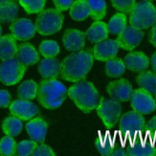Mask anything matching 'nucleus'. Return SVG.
<instances>
[{
	"mask_svg": "<svg viewBox=\"0 0 156 156\" xmlns=\"http://www.w3.org/2000/svg\"><path fill=\"white\" fill-rule=\"evenodd\" d=\"M94 58L92 52L80 50L67 56L60 66V76L70 83H79L83 80L93 66Z\"/></svg>",
	"mask_w": 156,
	"mask_h": 156,
	"instance_id": "1",
	"label": "nucleus"
},
{
	"mask_svg": "<svg viewBox=\"0 0 156 156\" xmlns=\"http://www.w3.org/2000/svg\"><path fill=\"white\" fill-rule=\"evenodd\" d=\"M68 96V89L57 79H44L38 84L37 100L47 109H56Z\"/></svg>",
	"mask_w": 156,
	"mask_h": 156,
	"instance_id": "2",
	"label": "nucleus"
},
{
	"mask_svg": "<svg viewBox=\"0 0 156 156\" xmlns=\"http://www.w3.org/2000/svg\"><path fill=\"white\" fill-rule=\"evenodd\" d=\"M68 96L83 113H90L100 101V94L95 85L88 80H81L68 89Z\"/></svg>",
	"mask_w": 156,
	"mask_h": 156,
	"instance_id": "3",
	"label": "nucleus"
},
{
	"mask_svg": "<svg viewBox=\"0 0 156 156\" xmlns=\"http://www.w3.org/2000/svg\"><path fill=\"white\" fill-rule=\"evenodd\" d=\"M129 23L140 30H146L156 23V8L147 0H142L134 5L129 12Z\"/></svg>",
	"mask_w": 156,
	"mask_h": 156,
	"instance_id": "4",
	"label": "nucleus"
},
{
	"mask_svg": "<svg viewBox=\"0 0 156 156\" xmlns=\"http://www.w3.org/2000/svg\"><path fill=\"white\" fill-rule=\"evenodd\" d=\"M63 15L58 9H46L38 12L36 19V30L41 36H51L62 27Z\"/></svg>",
	"mask_w": 156,
	"mask_h": 156,
	"instance_id": "5",
	"label": "nucleus"
},
{
	"mask_svg": "<svg viewBox=\"0 0 156 156\" xmlns=\"http://www.w3.org/2000/svg\"><path fill=\"white\" fill-rule=\"evenodd\" d=\"M96 109L98 116L107 129H111L116 126L122 114V105L120 101L113 99L100 98Z\"/></svg>",
	"mask_w": 156,
	"mask_h": 156,
	"instance_id": "6",
	"label": "nucleus"
},
{
	"mask_svg": "<svg viewBox=\"0 0 156 156\" xmlns=\"http://www.w3.org/2000/svg\"><path fill=\"white\" fill-rule=\"evenodd\" d=\"M27 66L23 65L15 57L2 60L0 64V83L5 85H15L22 80Z\"/></svg>",
	"mask_w": 156,
	"mask_h": 156,
	"instance_id": "7",
	"label": "nucleus"
},
{
	"mask_svg": "<svg viewBox=\"0 0 156 156\" xmlns=\"http://www.w3.org/2000/svg\"><path fill=\"white\" fill-rule=\"evenodd\" d=\"M129 101L132 109L142 115L151 114L156 110L155 98L141 88L133 90Z\"/></svg>",
	"mask_w": 156,
	"mask_h": 156,
	"instance_id": "8",
	"label": "nucleus"
},
{
	"mask_svg": "<svg viewBox=\"0 0 156 156\" xmlns=\"http://www.w3.org/2000/svg\"><path fill=\"white\" fill-rule=\"evenodd\" d=\"M146 126V120L142 114L136 111H128L120 119V130L128 135H137L143 132Z\"/></svg>",
	"mask_w": 156,
	"mask_h": 156,
	"instance_id": "9",
	"label": "nucleus"
},
{
	"mask_svg": "<svg viewBox=\"0 0 156 156\" xmlns=\"http://www.w3.org/2000/svg\"><path fill=\"white\" fill-rule=\"evenodd\" d=\"M144 37V32L129 25L120 33L117 37V41L120 48L126 51H133L141 43Z\"/></svg>",
	"mask_w": 156,
	"mask_h": 156,
	"instance_id": "10",
	"label": "nucleus"
},
{
	"mask_svg": "<svg viewBox=\"0 0 156 156\" xmlns=\"http://www.w3.org/2000/svg\"><path fill=\"white\" fill-rule=\"evenodd\" d=\"M126 152L129 156H156V144L148 135L145 137L138 136L128 145Z\"/></svg>",
	"mask_w": 156,
	"mask_h": 156,
	"instance_id": "11",
	"label": "nucleus"
},
{
	"mask_svg": "<svg viewBox=\"0 0 156 156\" xmlns=\"http://www.w3.org/2000/svg\"><path fill=\"white\" fill-rule=\"evenodd\" d=\"M120 49L117 39H105L96 43L92 49V55L95 59L99 62H107L116 58Z\"/></svg>",
	"mask_w": 156,
	"mask_h": 156,
	"instance_id": "12",
	"label": "nucleus"
},
{
	"mask_svg": "<svg viewBox=\"0 0 156 156\" xmlns=\"http://www.w3.org/2000/svg\"><path fill=\"white\" fill-rule=\"evenodd\" d=\"M106 92L110 99L118 101H127L131 98L133 88L131 83L126 79L111 81L106 87Z\"/></svg>",
	"mask_w": 156,
	"mask_h": 156,
	"instance_id": "13",
	"label": "nucleus"
},
{
	"mask_svg": "<svg viewBox=\"0 0 156 156\" xmlns=\"http://www.w3.org/2000/svg\"><path fill=\"white\" fill-rule=\"evenodd\" d=\"M12 36L16 40L26 41L36 35V26L32 20L27 18H18L12 21L10 26Z\"/></svg>",
	"mask_w": 156,
	"mask_h": 156,
	"instance_id": "14",
	"label": "nucleus"
},
{
	"mask_svg": "<svg viewBox=\"0 0 156 156\" xmlns=\"http://www.w3.org/2000/svg\"><path fill=\"white\" fill-rule=\"evenodd\" d=\"M12 115L19 118L20 120L28 121L34 118L38 113V107L28 100L18 99L13 101L9 105Z\"/></svg>",
	"mask_w": 156,
	"mask_h": 156,
	"instance_id": "15",
	"label": "nucleus"
},
{
	"mask_svg": "<svg viewBox=\"0 0 156 156\" xmlns=\"http://www.w3.org/2000/svg\"><path fill=\"white\" fill-rule=\"evenodd\" d=\"M85 33L77 29H67L62 37L64 48L69 52H78L85 45Z\"/></svg>",
	"mask_w": 156,
	"mask_h": 156,
	"instance_id": "16",
	"label": "nucleus"
},
{
	"mask_svg": "<svg viewBox=\"0 0 156 156\" xmlns=\"http://www.w3.org/2000/svg\"><path fill=\"white\" fill-rule=\"evenodd\" d=\"M26 131L32 140L37 143H43L48 131V124L41 117L32 118L26 124Z\"/></svg>",
	"mask_w": 156,
	"mask_h": 156,
	"instance_id": "17",
	"label": "nucleus"
},
{
	"mask_svg": "<svg viewBox=\"0 0 156 156\" xmlns=\"http://www.w3.org/2000/svg\"><path fill=\"white\" fill-rule=\"evenodd\" d=\"M126 68L133 72H142L147 70L150 66V58L145 53L141 51H135L128 53L124 58Z\"/></svg>",
	"mask_w": 156,
	"mask_h": 156,
	"instance_id": "18",
	"label": "nucleus"
},
{
	"mask_svg": "<svg viewBox=\"0 0 156 156\" xmlns=\"http://www.w3.org/2000/svg\"><path fill=\"white\" fill-rule=\"evenodd\" d=\"M16 58L25 66L36 64L39 60V55L37 49L31 43H21L17 46Z\"/></svg>",
	"mask_w": 156,
	"mask_h": 156,
	"instance_id": "19",
	"label": "nucleus"
},
{
	"mask_svg": "<svg viewBox=\"0 0 156 156\" xmlns=\"http://www.w3.org/2000/svg\"><path fill=\"white\" fill-rule=\"evenodd\" d=\"M62 62L55 58H45L38 64V72L43 79H56L60 73Z\"/></svg>",
	"mask_w": 156,
	"mask_h": 156,
	"instance_id": "20",
	"label": "nucleus"
},
{
	"mask_svg": "<svg viewBox=\"0 0 156 156\" xmlns=\"http://www.w3.org/2000/svg\"><path fill=\"white\" fill-rule=\"evenodd\" d=\"M108 29L107 24L103 22L101 20L95 21L91 24V26L86 30L85 37L92 43H98L103 41L108 37Z\"/></svg>",
	"mask_w": 156,
	"mask_h": 156,
	"instance_id": "21",
	"label": "nucleus"
},
{
	"mask_svg": "<svg viewBox=\"0 0 156 156\" xmlns=\"http://www.w3.org/2000/svg\"><path fill=\"white\" fill-rule=\"evenodd\" d=\"M17 52L16 39L12 35L0 37V59L6 60L15 58Z\"/></svg>",
	"mask_w": 156,
	"mask_h": 156,
	"instance_id": "22",
	"label": "nucleus"
},
{
	"mask_svg": "<svg viewBox=\"0 0 156 156\" xmlns=\"http://www.w3.org/2000/svg\"><path fill=\"white\" fill-rule=\"evenodd\" d=\"M136 81L139 88L151 94L152 96L156 95V73L147 70L142 71L136 77Z\"/></svg>",
	"mask_w": 156,
	"mask_h": 156,
	"instance_id": "23",
	"label": "nucleus"
},
{
	"mask_svg": "<svg viewBox=\"0 0 156 156\" xmlns=\"http://www.w3.org/2000/svg\"><path fill=\"white\" fill-rule=\"evenodd\" d=\"M70 16L76 21H83L90 16L87 0H75L70 7Z\"/></svg>",
	"mask_w": 156,
	"mask_h": 156,
	"instance_id": "24",
	"label": "nucleus"
},
{
	"mask_svg": "<svg viewBox=\"0 0 156 156\" xmlns=\"http://www.w3.org/2000/svg\"><path fill=\"white\" fill-rule=\"evenodd\" d=\"M38 91V83L35 80H28L19 84L17 88V96L19 99L32 101L36 99Z\"/></svg>",
	"mask_w": 156,
	"mask_h": 156,
	"instance_id": "25",
	"label": "nucleus"
},
{
	"mask_svg": "<svg viewBox=\"0 0 156 156\" xmlns=\"http://www.w3.org/2000/svg\"><path fill=\"white\" fill-rule=\"evenodd\" d=\"M18 6L16 2H8L0 4V23H12L16 19L18 13Z\"/></svg>",
	"mask_w": 156,
	"mask_h": 156,
	"instance_id": "26",
	"label": "nucleus"
},
{
	"mask_svg": "<svg viewBox=\"0 0 156 156\" xmlns=\"http://www.w3.org/2000/svg\"><path fill=\"white\" fill-rule=\"evenodd\" d=\"M23 125L19 118L16 116L7 117L2 123V130L8 136L16 137L22 131Z\"/></svg>",
	"mask_w": 156,
	"mask_h": 156,
	"instance_id": "27",
	"label": "nucleus"
},
{
	"mask_svg": "<svg viewBox=\"0 0 156 156\" xmlns=\"http://www.w3.org/2000/svg\"><path fill=\"white\" fill-rule=\"evenodd\" d=\"M126 69V68L124 63V60L121 58H114L105 62V72L106 76L109 78H119L123 76Z\"/></svg>",
	"mask_w": 156,
	"mask_h": 156,
	"instance_id": "28",
	"label": "nucleus"
},
{
	"mask_svg": "<svg viewBox=\"0 0 156 156\" xmlns=\"http://www.w3.org/2000/svg\"><path fill=\"white\" fill-rule=\"evenodd\" d=\"M126 23H127V19L125 13L123 12L115 13L107 23L108 33L118 36L126 27Z\"/></svg>",
	"mask_w": 156,
	"mask_h": 156,
	"instance_id": "29",
	"label": "nucleus"
},
{
	"mask_svg": "<svg viewBox=\"0 0 156 156\" xmlns=\"http://www.w3.org/2000/svg\"><path fill=\"white\" fill-rule=\"evenodd\" d=\"M90 10V16L95 21L105 18L106 15V3L105 0H87Z\"/></svg>",
	"mask_w": 156,
	"mask_h": 156,
	"instance_id": "30",
	"label": "nucleus"
},
{
	"mask_svg": "<svg viewBox=\"0 0 156 156\" xmlns=\"http://www.w3.org/2000/svg\"><path fill=\"white\" fill-rule=\"evenodd\" d=\"M95 146L99 153L103 156H110L115 148L111 138L107 136H99L95 141Z\"/></svg>",
	"mask_w": 156,
	"mask_h": 156,
	"instance_id": "31",
	"label": "nucleus"
},
{
	"mask_svg": "<svg viewBox=\"0 0 156 156\" xmlns=\"http://www.w3.org/2000/svg\"><path fill=\"white\" fill-rule=\"evenodd\" d=\"M18 2L27 13L33 15L38 13L44 9L46 0H18Z\"/></svg>",
	"mask_w": 156,
	"mask_h": 156,
	"instance_id": "32",
	"label": "nucleus"
},
{
	"mask_svg": "<svg viewBox=\"0 0 156 156\" xmlns=\"http://www.w3.org/2000/svg\"><path fill=\"white\" fill-rule=\"evenodd\" d=\"M39 52L44 58H55L59 54V46L55 40H43L39 45Z\"/></svg>",
	"mask_w": 156,
	"mask_h": 156,
	"instance_id": "33",
	"label": "nucleus"
},
{
	"mask_svg": "<svg viewBox=\"0 0 156 156\" xmlns=\"http://www.w3.org/2000/svg\"><path fill=\"white\" fill-rule=\"evenodd\" d=\"M16 143L12 136H5L0 140V155L12 156L16 155Z\"/></svg>",
	"mask_w": 156,
	"mask_h": 156,
	"instance_id": "34",
	"label": "nucleus"
},
{
	"mask_svg": "<svg viewBox=\"0 0 156 156\" xmlns=\"http://www.w3.org/2000/svg\"><path fill=\"white\" fill-rule=\"evenodd\" d=\"M37 146V142L34 140H23L16 144V154L19 156H30L33 154L36 147Z\"/></svg>",
	"mask_w": 156,
	"mask_h": 156,
	"instance_id": "35",
	"label": "nucleus"
},
{
	"mask_svg": "<svg viewBox=\"0 0 156 156\" xmlns=\"http://www.w3.org/2000/svg\"><path fill=\"white\" fill-rule=\"evenodd\" d=\"M111 3L119 12L129 15L134 5L136 4V0H111Z\"/></svg>",
	"mask_w": 156,
	"mask_h": 156,
	"instance_id": "36",
	"label": "nucleus"
},
{
	"mask_svg": "<svg viewBox=\"0 0 156 156\" xmlns=\"http://www.w3.org/2000/svg\"><path fill=\"white\" fill-rule=\"evenodd\" d=\"M32 155L33 156H55L56 153L54 152V151L50 147L43 143H40V145H37Z\"/></svg>",
	"mask_w": 156,
	"mask_h": 156,
	"instance_id": "37",
	"label": "nucleus"
},
{
	"mask_svg": "<svg viewBox=\"0 0 156 156\" xmlns=\"http://www.w3.org/2000/svg\"><path fill=\"white\" fill-rule=\"evenodd\" d=\"M145 132L156 144V116L151 118L145 126Z\"/></svg>",
	"mask_w": 156,
	"mask_h": 156,
	"instance_id": "38",
	"label": "nucleus"
},
{
	"mask_svg": "<svg viewBox=\"0 0 156 156\" xmlns=\"http://www.w3.org/2000/svg\"><path fill=\"white\" fill-rule=\"evenodd\" d=\"M11 94L9 93L8 90L1 89L0 90V107L1 108H6L9 107L11 104Z\"/></svg>",
	"mask_w": 156,
	"mask_h": 156,
	"instance_id": "39",
	"label": "nucleus"
},
{
	"mask_svg": "<svg viewBox=\"0 0 156 156\" xmlns=\"http://www.w3.org/2000/svg\"><path fill=\"white\" fill-rule=\"evenodd\" d=\"M53 2L55 4L56 9L59 10L60 12H63L70 9L74 0H53Z\"/></svg>",
	"mask_w": 156,
	"mask_h": 156,
	"instance_id": "40",
	"label": "nucleus"
},
{
	"mask_svg": "<svg viewBox=\"0 0 156 156\" xmlns=\"http://www.w3.org/2000/svg\"><path fill=\"white\" fill-rule=\"evenodd\" d=\"M148 40L150 42L156 47V23L151 26V30L150 32V37H148Z\"/></svg>",
	"mask_w": 156,
	"mask_h": 156,
	"instance_id": "41",
	"label": "nucleus"
},
{
	"mask_svg": "<svg viewBox=\"0 0 156 156\" xmlns=\"http://www.w3.org/2000/svg\"><path fill=\"white\" fill-rule=\"evenodd\" d=\"M126 155H127L126 150H125L123 147L114 148L113 151L110 154V156H126Z\"/></svg>",
	"mask_w": 156,
	"mask_h": 156,
	"instance_id": "42",
	"label": "nucleus"
},
{
	"mask_svg": "<svg viewBox=\"0 0 156 156\" xmlns=\"http://www.w3.org/2000/svg\"><path fill=\"white\" fill-rule=\"evenodd\" d=\"M151 67L153 69V72L156 73V52L153 53V55L151 56Z\"/></svg>",
	"mask_w": 156,
	"mask_h": 156,
	"instance_id": "43",
	"label": "nucleus"
},
{
	"mask_svg": "<svg viewBox=\"0 0 156 156\" xmlns=\"http://www.w3.org/2000/svg\"><path fill=\"white\" fill-rule=\"evenodd\" d=\"M8 2H16V0H0V4H2V3H8Z\"/></svg>",
	"mask_w": 156,
	"mask_h": 156,
	"instance_id": "44",
	"label": "nucleus"
},
{
	"mask_svg": "<svg viewBox=\"0 0 156 156\" xmlns=\"http://www.w3.org/2000/svg\"><path fill=\"white\" fill-rule=\"evenodd\" d=\"M2 36V28H1V26H0V37Z\"/></svg>",
	"mask_w": 156,
	"mask_h": 156,
	"instance_id": "45",
	"label": "nucleus"
},
{
	"mask_svg": "<svg viewBox=\"0 0 156 156\" xmlns=\"http://www.w3.org/2000/svg\"><path fill=\"white\" fill-rule=\"evenodd\" d=\"M147 1H154V0H147Z\"/></svg>",
	"mask_w": 156,
	"mask_h": 156,
	"instance_id": "46",
	"label": "nucleus"
},
{
	"mask_svg": "<svg viewBox=\"0 0 156 156\" xmlns=\"http://www.w3.org/2000/svg\"><path fill=\"white\" fill-rule=\"evenodd\" d=\"M155 101H156V95H155Z\"/></svg>",
	"mask_w": 156,
	"mask_h": 156,
	"instance_id": "47",
	"label": "nucleus"
}]
</instances>
